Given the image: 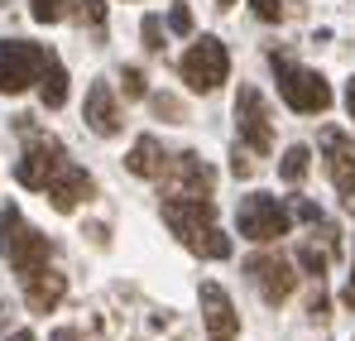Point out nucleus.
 Listing matches in <instances>:
<instances>
[{
  "label": "nucleus",
  "instance_id": "7",
  "mask_svg": "<svg viewBox=\"0 0 355 341\" xmlns=\"http://www.w3.org/2000/svg\"><path fill=\"white\" fill-rule=\"evenodd\" d=\"M236 130H240V144L254 149V154H269L274 149V120H269V106L254 87H240L236 97Z\"/></svg>",
  "mask_w": 355,
  "mask_h": 341
},
{
  "label": "nucleus",
  "instance_id": "10",
  "mask_svg": "<svg viewBox=\"0 0 355 341\" xmlns=\"http://www.w3.org/2000/svg\"><path fill=\"white\" fill-rule=\"evenodd\" d=\"M159 178L168 183V197H211V183H216V173L207 169L197 154L168 159V169L159 173Z\"/></svg>",
  "mask_w": 355,
  "mask_h": 341
},
{
  "label": "nucleus",
  "instance_id": "24",
  "mask_svg": "<svg viewBox=\"0 0 355 341\" xmlns=\"http://www.w3.org/2000/svg\"><path fill=\"white\" fill-rule=\"evenodd\" d=\"M125 97H144V72L139 67H125Z\"/></svg>",
  "mask_w": 355,
  "mask_h": 341
},
{
  "label": "nucleus",
  "instance_id": "11",
  "mask_svg": "<svg viewBox=\"0 0 355 341\" xmlns=\"http://www.w3.org/2000/svg\"><path fill=\"white\" fill-rule=\"evenodd\" d=\"M322 154H327V173H331L341 202L355 207V144L346 140V130H327L322 135Z\"/></svg>",
  "mask_w": 355,
  "mask_h": 341
},
{
  "label": "nucleus",
  "instance_id": "30",
  "mask_svg": "<svg viewBox=\"0 0 355 341\" xmlns=\"http://www.w3.org/2000/svg\"><path fill=\"white\" fill-rule=\"evenodd\" d=\"M5 341H34V332H10Z\"/></svg>",
  "mask_w": 355,
  "mask_h": 341
},
{
  "label": "nucleus",
  "instance_id": "28",
  "mask_svg": "<svg viewBox=\"0 0 355 341\" xmlns=\"http://www.w3.org/2000/svg\"><path fill=\"white\" fill-rule=\"evenodd\" d=\"M341 303H346V308H355V274H351V284H346V293H341Z\"/></svg>",
  "mask_w": 355,
  "mask_h": 341
},
{
  "label": "nucleus",
  "instance_id": "5",
  "mask_svg": "<svg viewBox=\"0 0 355 341\" xmlns=\"http://www.w3.org/2000/svg\"><path fill=\"white\" fill-rule=\"evenodd\" d=\"M178 72H182V82H187L192 92H216V87L226 82V72H231V53H226V44H221V39L202 34V39L182 53Z\"/></svg>",
  "mask_w": 355,
  "mask_h": 341
},
{
  "label": "nucleus",
  "instance_id": "19",
  "mask_svg": "<svg viewBox=\"0 0 355 341\" xmlns=\"http://www.w3.org/2000/svg\"><path fill=\"white\" fill-rule=\"evenodd\" d=\"M82 24H106V0H67Z\"/></svg>",
  "mask_w": 355,
  "mask_h": 341
},
{
  "label": "nucleus",
  "instance_id": "6",
  "mask_svg": "<svg viewBox=\"0 0 355 341\" xmlns=\"http://www.w3.org/2000/svg\"><path fill=\"white\" fill-rule=\"evenodd\" d=\"M44 63H49V49H44V44L0 39V92H5V97H15V92L34 87V82H39V72H44Z\"/></svg>",
  "mask_w": 355,
  "mask_h": 341
},
{
  "label": "nucleus",
  "instance_id": "3",
  "mask_svg": "<svg viewBox=\"0 0 355 341\" xmlns=\"http://www.w3.org/2000/svg\"><path fill=\"white\" fill-rule=\"evenodd\" d=\"M269 63H274V72H279V97L288 101V111L322 115L327 106H331V87H327V77H322V72L297 67V63H288L284 53H269Z\"/></svg>",
  "mask_w": 355,
  "mask_h": 341
},
{
  "label": "nucleus",
  "instance_id": "27",
  "mask_svg": "<svg viewBox=\"0 0 355 341\" xmlns=\"http://www.w3.org/2000/svg\"><path fill=\"white\" fill-rule=\"evenodd\" d=\"M231 169H236V178H250V159H245L240 149H236V164H231Z\"/></svg>",
  "mask_w": 355,
  "mask_h": 341
},
{
  "label": "nucleus",
  "instance_id": "16",
  "mask_svg": "<svg viewBox=\"0 0 355 341\" xmlns=\"http://www.w3.org/2000/svg\"><path fill=\"white\" fill-rule=\"evenodd\" d=\"M125 169L135 173V178H159V173L168 169V154H164V144H159L154 135H139V140L130 144V159H125Z\"/></svg>",
  "mask_w": 355,
  "mask_h": 341
},
{
  "label": "nucleus",
  "instance_id": "26",
  "mask_svg": "<svg viewBox=\"0 0 355 341\" xmlns=\"http://www.w3.org/2000/svg\"><path fill=\"white\" fill-rule=\"evenodd\" d=\"M293 212H297V217H302V222H322V212H317V207H312V202H297Z\"/></svg>",
  "mask_w": 355,
  "mask_h": 341
},
{
  "label": "nucleus",
  "instance_id": "8",
  "mask_svg": "<svg viewBox=\"0 0 355 341\" xmlns=\"http://www.w3.org/2000/svg\"><path fill=\"white\" fill-rule=\"evenodd\" d=\"M67 164H72V159L62 154V144L44 135V140H34V144L24 149V159H19L15 178H19L24 188H39V192H44V188H49V183H53V178H58V173L67 169Z\"/></svg>",
  "mask_w": 355,
  "mask_h": 341
},
{
  "label": "nucleus",
  "instance_id": "20",
  "mask_svg": "<svg viewBox=\"0 0 355 341\" xmlns=\"http://www.w3.org/2000/svg\"><path fill=\"white\" fill-rule=\"evenodd\" d=\"M29 10H34L39 24H58L62 19V0H29Z\"/></svg>",
  "mask_w": 355,
  "mask_h": 341
},
{
  "label": "nucleus",
  "instance_id": "25",
  "mask_svg": "<svg viewBox=\"0 0 355 341\" xmlns=\"http://www.w3.org/2000/svg\"><path fill=\"white\" fill-rule=\"evenodd\" d=\"M144 44H149V49H164V44H159V19H154V15L144 19Z\"/></svg>",
  "mask_w": 355,
  "mask_h": 341
},
{
  "label": "nucleus",
  "instance_id": "22",
  "mask_svg": "<svg viewBox=\"0 0 355 341\" xmlns=\"http://www.w3.org/2000/svg\"><path fill=\"white\" fill-rule=\"evenodd\" d=\"M250 10L264 19V24H274V19H284V0H250Z\"/></svg>",
  "mask_w": 355,
  "mask_h": 341
},
{
  "label": "nucleus",
  "instance_id": "15",
  "mask_svg": "<svg viewBox=\"0 0 355 341\" xmlns=\"http://www.w3.org/2000/svg\"><path fill=\"white\" fill-rule=\"evenodd\" d=\"M87 125L96 130V135H120V111H116V97H111V87L106 82H96L92 92H87Z\"/></svg>",
  "mask_w": 355,
  "mask_h": 341
},
{
  "label": "nucleus",
  "instance_id": "14",
  "mask_svg": "<svg viewBox=\"0 0 355 341\" xmlns=\"http://www.w3.org/2000/svg\"><path fill=\"white\" fill-rule=\"evenodd\" d=\"M44 192H49V202H53L58 212H72V207H77L82 197H92V178H87V169L67 164V169H62L58 178H53V183L44 188Z\"/></svg>",
  "mask_w": 355,
  "mask_h": 341
},
{
  "label": "nucleus",
  "instance_id": "21",
  "mask_svg": "<svg viewBox=\"0 0 355 341\" xmlns=\"http://www.w3.org/2000/svg\"><path fill=\"white\" fill-rule=\"evenodd\" d=\"M297 265H302L312 279H322V269H327V255H317L312 245H302V250H297Z\"/></svg>",
  "mask_w": 355,
  "mask_h": 341
},
{
  "label": "nucleus",
  "instance_id": "9",
  "mask_svg": "<svg viewBox=\"0 0 355 341\" xmlns=\"http://www.w3.org/2000/svg\"><path fill=\"white\" fill-rule=\"evenodd\" d=\"M245 274L254 279V288L264 293V303H288L297 288V274L288 260H279V255H254V260H245Z\"/></svg>",
  "mask_w": 355,
  "mask_h": 341
},
{
  "label": "nucleus",
  "instance_id": "12",
  "mask_svg": "<svg viewBox=\"0 0 355 341\" xmlns=\"http://www.w3.org/2000/svg\"><path fill=\"white\" fill-rule=\"evenodd\" d=\"M202 322H207V337L211 341H236L240 337V313L231 303V293L221 284H202Z\"/></svg>",
  "mask_w": 355,
  "mask_h": 341
},
{
  "label": "nucleus",
  "instance_id": "18",
  "mask_svg": "<svg viewBox=\"0 0 355 341\" xmlns=\"http://www.w3.org/2000/svg\"><path fill=\"white\" fill-rule=\"evenodd\" d=\"M307 169H312V149H307V144H288L284 159H279V178H284V183H302Z\"/></svg>",
  "mask_w": 355,
  "mask_h": 341
},
{
  "label": "nucleus",
  "instance_id": "23",
  "mask_svg": "<svg viewBox=\"0 0 355 341\" xmlns=\"http://www.w3.org/2000/svg\"><path fill=\"white\" fill-rule=\"evenodd\" d=\"M168 29H173V34H192V10H187V5H173V10H168Z\"/></svg>",
  "mask_w": 355,
  "mask_h": 341
},
{
  "label": "nucleus",
  "instance_id": "1",
  "mask_svg": "<svg viewBox=\"0 0 355 341\" xmlns=\"http://www.w3.org/2000/svg\"><path fill=\"white\" fill-rule=\"evenodd\" d=\"M164 222L202 260H231V235L216 226L211 197H164Z\"/></svg>",
  "mask_w": 355,
  "mask_h": 341
},
{
  "label": "nucleus",
  "instance_id": "13",
  "mask_svg": "<svg viewBox=\"0 0 355 341\" xmlns=\"http://www.w3.org/2000/svg\"><path fill=\"white\" fill-rule=\"evenodd\" d=\"M24 279V298H29V308L34 313H53L62 303V293H67V279H62L58 269H29V274H19Z\"/></svg>",
  "mask_w": 355,
  "mask_h": 341
},
{
  "label": "nucleus",
  "instance_id": "31",
  "mask_svg": "<svg viewBox=\"0 0 355 341\" xmlns=\"http://www.w3.org/2000/svg\"><path fill=\"white\" fill-rule=\"evenodd\" d=\"M53 341H77V337H72V332H53Z\"/></svg>",
  "mask_w": 355,
  "mask_h": 341
},
{
  "label": "nucleus",
  "instance_id": "4",
  "mask_svg": "<svg viewBox=\"0 0 355 341\" xmlns=\"http://www.w3.org/2000/svg\"><path fill=\"white\" fill-rule=\"evenodd\" d=\"M236 226H240V235H245V240L269 245V240L288 235V226H293V212H288L279 197H269V192H250V197L240 202V212H236Z\"/></svg>",
  "mask_w": 355,
  "mask_h": 341
},
{
  "label": "nucleus",
  "instance_id": "32",
  "mask_svg": "<svg viewBox=\"0 0 355 341\" xmlns=\"http://www.w3.org/2000/svg\"><path fill=\"white\" fill-rule=\"evenodd\" d=\"M216 5H236V0H216Z\"/></svg>",
  "mask_w": 355,
  "mask_h": 341
},
{
  "label": "nucleus",
  "instance_id": "2",
  "mask_svg": "<svg viewBox=\"0 0 355 341\" xmlns=\"http://www.w3.org/2000/svg\"><path fill=\"white\" fill-rule=\"evenodd\" d=\"M0 255H5L19 274L44 269V265H49V255H53L49 235H39V231L29 226V222L19 217V207H15V202H10V207H0Z\"/></svg>",
  "mask_w": 355,
  "mask_h": 341
},
{
  "label": "nucleus",
  "instance_id": "29",
  "mask_svg": "<svg viewBox=\"0 0 355 341\" xmlns=\"http://www.w3.org/2000/svg\"><path fill=\"white\" fill-rule=\"evenodd\" d=\"M346 111H351V120H355V77H351V87H346Z\"/></svg>",
  "mask_w": 355,
  "mask_h": 341
},
{
  "label": "nucleus",
  "instance_id": "17",
  "mask_svg": "<svg viewBox=\"0 0 355 341\" xmlns=\"http://www.w3.org/2000/svg\"><path fill=\"white\" fill-rule=\"evenodd\" d=\"M39 97H44V106H49V111H58L62 101H67V67H62L53 53H49L44 72H39Z\"/></svg>",
  "mask_w": 355,
  "mask_h": 341
}]
</instances>
